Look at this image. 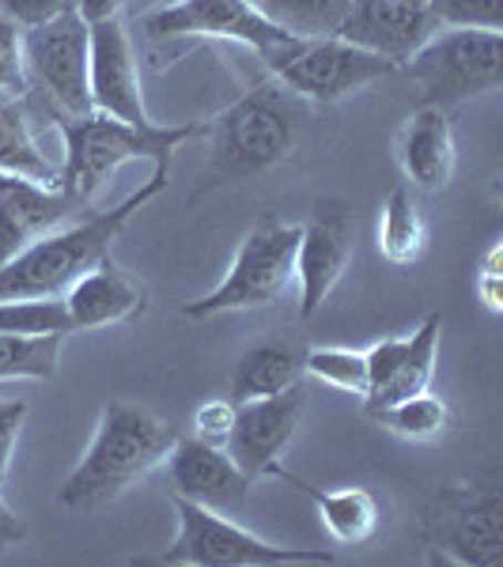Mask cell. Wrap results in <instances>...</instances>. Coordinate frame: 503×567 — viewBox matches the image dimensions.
Listing matches in <instances>:
<instances>
[{"label": "cell", "mask_w": 503, "mask_h": 567, "mask_svg": "<svg viewBox=\"0 0 503 567\" xmlns=\"http://www.w3.org/2000/svg\"><path fill=\"white\" fill-rule=\"evenodd\" d=\"M31 95L23 61V27L0 12V103H23Z\"/></svg>", "instance_id": "f546056e"}, {"label": "cell", "mask_w": 503, "mask_h": 567, "mask_svg": "<svg viewBox=\"0 0 503 567\" xmlns=\"http://www.w3.org/2000/svg\"><path fill=\"white\" fill-rule=\"evenodd\" d=\"M304 371L310 379L326 382L333 390L345 393H360L368 390V352H356V349H310L304 352Z\"/></svg>", "instance_id": "f1b7e54d"}, {"label": "cell", "mask_w": 503, "mask_h": 567, "mask_svg": "<svg viewBox=\"0 0 503 567\" xmlns=\"http://www.w3.org/2000/svg\"><path fill=\"white\" fill-rule=\"evenodd\" d=\"M428 12L439 31L470 27V31H500L503 0H428Z\"/></svg>", "instance_id": "4dcf8cb0"}, {"label": "cell", "mask_w": 503, "mask_h": 567, "mask_svg": "<svg viewBox=\"0 0 503 567\" xmlns=\"http://www.w3.org/2000/svg\"><path fill=\"white\" fill-rule=\"evenodd\" d=\"M61 133V175H58V189L76 200L80 208L95 200L99 189L106 186L125 163L133 159H155V163H171L182 144L189 136H197L201 125L186 122V125H125L114 122L106 114H53Z\"/></svg>", "instance_id": "3957f363"}, {"label": "cell", "mask_w": 503, "mask_h": 567, "mask_svg": "<svg viewBox=\"0 0 503 567\" xmlns=\"http://www.w3.org/2000/svg\"><path fill=\"white\" fill-rule=\"evenodd\" d=\"M439 27L428 12V0H349L337 39L401 65Z\"/></svg>", "instance_id": "2e32d148"}, {"label": "cell", "mask_w": 503, "mask_h": 567, "mask_svg": "<svg viewBox=\"0 0 503 567\" xmlns=\"http://www.w3.org/2000/svg\"><path fill=\"white\" fill-rule=\"evenodd\" d=\"M0 171L58 186L61 159H50V152H42V144L34 141L23 103H0Z\"/></svg>", "instance_id": "603a6c76"}, {"label": "cell", "mask_w": 503, "mask_h": 567, "mask_svg": "<svg viewBox=\"0 0 503 567\" xmlns=\"http://www.w3.org/2000/svg\"><path fill=\"white\" fill-rule=\"evenodd\" d=\"M246 4L258 8L265 20L288 31L291 39H329L341 27L349 0H246Z\"/></svg>", "instance_id": "d4e9b609"}, {"label": "cell", "mask_w": 503, "mask_h": 567, "mask_svg": "<svg viewBox=\"0 0 503 567\" xmlns=\"http://www.w3.org/2000/svg\"><path fill=\"white\" fill-rule=\"evenodd\" d=\"M171 163H155L152 178L141 189H133L122 205L91 213L84 224H72L65 231H50L42 239L27 243L20 254L0 261V299H61L72 280H80L91 265L110 258V246L130 224L133 213H141L152 197L167 189Z\"/></svg>", "instance_id": "6da1fadb"}, {"label": "cell", "mask_w": 503, "mask_h": 567, "mask_svg": "<svg viewBox=\"0 0 503 567\" xmlns=\"http://www.w3.org/2000/svg\"><path fill=\"white\" fill-rule=\"evenodd\" d=\"M144 288L136 284L130 272L117 269L114 261L103 258L99 265H91L80 280L69 284V291L61 296V303L69 310V322L72 333L76 329H110V326H122L133 322L136 315H144Z\"/></svg>", "instance_id": "d6986e66"}, {"label": "cell", "mask_w": 503, "mask_h": 567, "mask_svg": "<svg viewBox=\"0 0 503 567\" xmlns=\"http://www.w3.org/2000/svg\"><path fill=\"white\" fill-rule=\"evenodd\" d=\"M371 420H379L387 432H394L398 439H409V443H435V439H443L446 427H451V409H446V401L435 398L432 390H420L413 398H401L390 409L374 413Z\"/></svg>", "instance_id": "484cf974"}, {"label": "cell", "mask_w": 503, "mask_h": 567, "mask_svg": "<svg viewBox=\"0 0 503 567\" xmlns=\"http://www.w3.org/2000/svg\"><path fill=\"white\" fill-rule=\"evenodd\" d=\"M91 106L125 125H152L125 20L91 23Z\"/></svg>", "instance_id": "9a60e30c"}, {"label": "cell", "mask_w": 503, "mask_h": 567, "mask_svg": "<svg viewBox=\"0 0 503 567\" xmlns=\"http://www.w3.org/2000/svg\"><path fill=\"white\" fill-rule=\"evenodd\" d=\"M27 420V401H0V488L12 470V454L20 443V427Z\"/></svg>", "instance_id": "d6a6232c"}, {"label": "cell", "mask_w": 503, "mask_h": 567, "mask_svg": "<svg viewBox=\"0 0 503 567\" xmlns=\"http://www.w3.org/2000/svg\"><path fill=\"white\" fill-rule=\"evenodd\" d=\"M296 246H299V224H265L254 227L239 243L232 269L216 284L208 296L186 303L189 318H216L235 315V310H258L273 307L288 291L296 277Z\"/></svg>", "instance_id": "52a82bcc"}, {"label": "cell", "mask_w": 503, "mask_h": 567, "mask_svg": "<svg viewBox=\"0 0 503 567\" xmlns=\"http://www.w3.org/2000/svg\"><path fill=\"white\" fill-rule=\"evenodd\" d=\"M141 31L155 42H171V39L235 42L261 53L269 65H277L291 45L304 42V39H291L288 31H280L277 23H269L246 0H167V4H155L152 12L141 16Z\"/></svg>", "instance_id": "30bf717a"}, {"label": "cell", "mask_w": 503, "mask_h": 567, "mask_svg": "<svg viewBox=\"0 0 503 567\" xmlns=\"http://www.w3.org/2000/svg\"><path fill=\"white\" fill-rule=\"evenodd\" d=\"M23 537H27V523L16 515L12 507H8L4 499H0V553H4V548H12V545H20Z\"/></svg>", "instance_id": "8d00e7d4"}, {"label": "cell", "mask_w": 503, "mask_h": 567, "mask_svg": "<svg viewBox=\"0 0 503 567\" xmlns=\"http://www.w3.org/2000/svg\"><path fill=\"white\" fill-rule=\"evenodd\" d=\"M65 337H12L0 333V379H34L45 382L58 374V355Z\"/></svg>", "instance_id": "4316f807"}, {"label": "cell", "mask_w": 503, "mask_h": 567, "mask_svg": "<svg viewBox=\"0 0 503 567\" xmlns=\"http://www.w3.org/2000/svg\"><path fill=\"white\" fill-rule=\"evenodd\" d=\"M428 246V224L413 205L409 189H394L382 205L379 219V254L394 265H413Z\"/></svg>", "instance_id": "cb8c5ba5"}, {"label": "cell", "mask_w": 503, "mask_h": 567, "mask_svg": "<svg viewBox=\"0 0 503 567\" xmlns=\"http://www.w3.org/2000/svg\"><path fill=\"white\" fill-rule=\"evenodd\" d=\"M136 0H76V12L88 23H103V20H125V12Z\"/></svg>", "instance_id": "e575fe53"}, {"label": "cell", "mask_w": 503, "mask_h": 567, "mask_svg": "<svg viewBox=\"0 0 503 567\" xmlns=\"http://www.w3.org/2000/svg\"><path fill=\"white\" fill-rule=\"evenodd\" d=\"M481 299L489 303V310H500V246H492V254H489V261H484V269H481Z\"/></svg>", "instance_id": "d590c367"}, {"label": "cell", "mask_w": 503, "mask_h": 567, "mask_svg": "<svg viewBox=\"0 0 503 567\" xmlns=\"http://www.w3.org/2000/svg\"><path fill=\"white\" fill-rule=\"evenodd\" d=\"M401 65L420 87V106L446 110L454 103H465V99L500 91L503 39L500 31L451 27V31H435Z\"/></svg>", "instance_id": "8992f818"}, {"label": "cell", "mask_w": 503, "mask_h": 567, "mask_svg": "<svg viewBox=\"0 0 503 567\" xmlns=\"http://www.w3.org/2000/svg\"><path fill=\"white\" fill-rule=\"evenodd\" d=\"M178 511V537L160 564H189V567H291V564H333L337 556L326 548H285L246 534L243 526L227 523L219 511L201 503L171 496Z\"/></svg>", "instance_id": "ba28073f"}, {"label": "cell", "mask_w": 503, "mask_h": 567, "mask_svg": "<svg viewBox=\"0 0 503 567\" xmlns=\"http://www.w3.org/2000/svg\"><path fill=\"white\" fill-rule=\"evenodd\" d=\"M171 496L201 503L208 511H232L250 496V477L224 446H208L194 435H178L167 454Z\"/></svg>", "instance_id": "e0dca14e"}, {"label": "cell", "mask_w": 503, "mask_h": 567, "mask_svg": "<svg viewBox=\"0 0 503 567\" xmlns=\"http://www.w3.org/2000/svg\"><path fill=\"white\" fill-rule=\"evenodd\" d=\"M304 405H307L304 382L285 393H273V398H254L235 405V424L224 451L232 454L246 477L258 481L277 470L288 439L296 435L299 420H304Z\"/></svg>", "instance_id": "5bb4252c"}, {"label": "cell", "mask_w": 503, "mask_h": 567, "mask_svg": "<svg viewBox=\"0 0 503 567\" xmlns=\"http://www.w3.org/2000/svg\"><path fill=\"white\" fill-rule=\"evenodd\" d=\"M307 379L304 371V349L296 344H254L239 355L232 371V401H254V398H273V393H285Z\"/></svg>", "instance_id": "7402d4cb"}, {"label": "cell", "mask_w": 503, "mask_h": 567, "mask_svg": "<svg viewBox=\"0 0 503 567\" xmlns=\"http://www.w3.org/2000/svg\"><path fill=\"white\" fill-rule=\"evenodd\" d=\"M0 333L12 337H69L72 322L61 299H0Z\"/></svg>", "instance_id": "83f0119b"}, {"label": "cell", "mask_w": 503, "mask_h": 567, "mask_svg": "<svg viewBox=\"0 0 503 567\" xmlns=\"http://www.w3.org/2000/svg\"><path fill=\"white\" fill-rule=\"evenodd\" d=\"M439 333H443V315H428L413 333L387 337V341L368 349V390H363L368 416L382 413V409H390L401 398L432 390Z\"/></svg>", "instance_id": "4fadbf2b"}, {"label": "cell", "mask_w": 503, "mask_h": 567, "mask_svg": "<svg viewBox=\"0 0 503 567\" xmlns=\"http://www.w3.org/2000/svg\"><path fill=\"white\" fill-rule=\"evenodd\" d=\"M424 545L435 560L496 567L503 560V492L496 477L443 484L424 507Z\"/></svg>", "instance_id": "5b68a950"}, {"label": "cell", "mask_w": 503, "mask_h": 567, "mask_svg": "<svg viewBox=\"0 0 503 567\" xmlns=\"http://www.w3.org/2000/svg\"><path fill=\"white\" fill-rule=\"evenodd\" d=\"M304 130V106L277 80H261L243 99H235L213 122V163L208 175L216 186L246 182L285 163Z\"/></svg>", "instance_id": "277c9868"}, {"label": "cell", "mask_w": 503, "mask_h": 567, "mask_svg": "<svg viewBox=\"0 0 503 567\" xmlns=\"http://www.w3.org/2000/svg\"><path fill=\"white\" fill-rule=\"evenodd\" d=\"M277 481H288L291 488H299L304 496L318 507V518L329 529V537L341 545H363L379 529V503L368 488H337V492H318L307 481H299L296 473H288L285 465L269 473Z\"/></svg>", "instance_id": "44dd1931"}, {"label": "cell", "mask_w": 503, "mask_h": 567, "mask_svg": "<svg viewBox=\"0 0 503 567\" xmlns=\"http://www.w3.org/2000/svg\"><path fill=\"white\" fill-rule=\"evenodd\" d=\"M454 130L446 110L439 106H417L406 117L398 136V163L420 189H443L454 175Z\"/></svg>", "instance_id": "ffe728a7"}, {"label": "cell", "mask_w": 503, "mask_h": 567, "mask_svg": "<svg viewBox=\"0 0 503 567\" xmlns=\"http://www.w3.org/2000/svg\"><path fill=\"white\" fill-rule=\"evenodd\" d=\"M356 250V219L345 200L315 205L307 224H299L296 246V280H299V315L310 318L326 303V296L345 277Z\"/></svg>", "instance_id": "7c38bea8"}, {"label": "cell", "mask_w": 503, "mask_h": 567, "mask_svg": "<svg viewBox=\"0 0 503 567\" xmlns=\"http://www.w3.org/2000/svg\"><path fill=\"white\" fill-rule=\"evenodd\" d=\"M4 16L20 27H34L45 20H58L65 12H76V0H0Z\"/></svg>", "instance_id": "836d02e7"}, {"label": "cell", "mask_w": 503, "mask_h": 567, "mask_svg": "<svg viewBox=\"0 0 503 567\" xmlns=\"http://www.w3.org/2000/svg\"><path fill=\"white\" fill-rule=\"evenodd\" d=\"M232 424H235V401L232 398L205 401V405L194 413V439H201V443H208V446H227Z\"/></svg>", "instance_id": "1f68e13d"}, {"label": "cell", "mask_w": 503, "mask_h": 567, "mask_svg": "<svg viewBox=\"0 0 503 567\" xmlns=\"http://www.w3.org/2000/svg\"><path fill=\"white\" fill-rule=\"evenodd\" d=\"M175 443L178 432L163 416L133 401H110L99 413L88 454L58 488V503L76 515L99 511L103 503L122 496L130 484L148 477L160 462H167Z\"/></svg>", "instance_id": "7a4b0ae2"}, {"label": "cell", "mask_w": 503, "mask_h": 567, "mask_svg": "<svg viewBox=\"0 0 503 567\" xmlns=\"http://www.w3.org/2000/svg\"><path fill=\"white\" fill-rule=\"evenodd\" d=\"M76 208L80 205L65 189L0 171V261L20 254L27 243L58 231Z\"/></svg>", "instance_id": "ac0fdd59"}, {"label": "cell", "mask_w": 503, "mask_h": 567, "mask_svg": "<svg viewBox=\"0 0 503 567\" xmlns=\"http://www.w3.org/2000/svg\"><path fill=\"white\" fill-rule=\"evenodd\" d=\"M269 69H273V80L285 84L296 99L329 106V103H341V99L356 95V91L379 84V80L394 76L401 65L337 39V34H329V39L296 42L285 58Z\"/></svg>", "instance_id": "8fae6325"}, {"label": "cell", "mask_w": 503, "mask_h": 567, "mask_svg": "<svg viewBox=\"0 0 503 567\" xmlns=\"http://www.w3.org/2000/svg\"><path fill=\"white\" fill-rule=\"evenodd\" d=\"M23 61L31 91H42L50 114H91V23L80 12L23 27Z\"/></svg>", "instance_id": "9c48e42d"}]
</instances>
